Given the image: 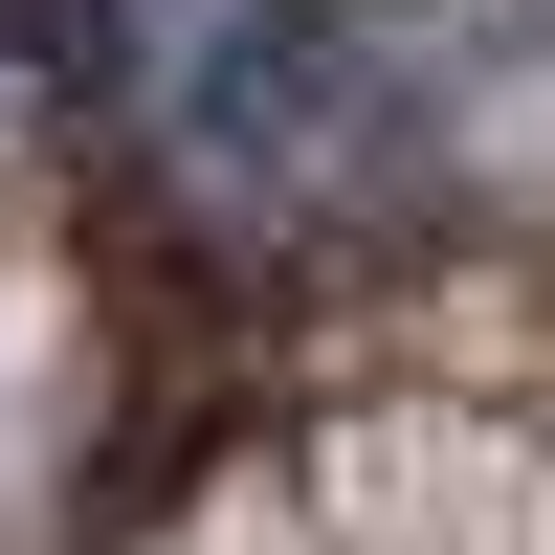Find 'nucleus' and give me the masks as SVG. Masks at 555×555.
<instances>
[{
    "label": "nucleus",
    "instance_id": "1",
    "mask_svg": "<svg viewBox=\"0 0 555 555\" xmlns=\"http://www.w3.org/2000/svg\"><path fill=\"white\" fill-rule=\"evenodd\" d=\"M89 89H112L133 178L222 245H334L400 178V89L356 0H89Z\"/></svg>",
    "mask_w": 555,
    "mask_h": 555
}]
</instances>
